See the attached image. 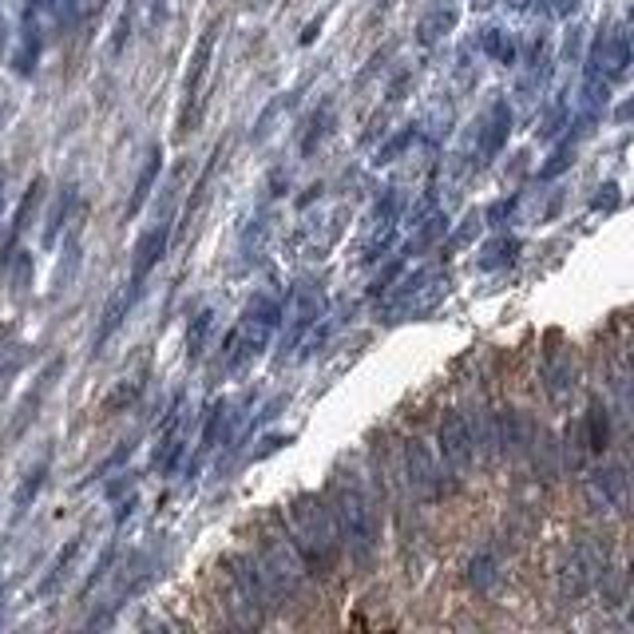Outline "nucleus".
I'll return each mask as SVG.
<instances>
[{
	"label": "nucleus",
	"instance_id": "obj_1",
	"mask_svg": "<svg viewBox=\"0 0 634 634\" xmlns=\"http://www.w3.org/2000/svg\"><path fill=\"white\" fill-rule=\"evenodd\" d=\"M329 520L337 528L341 547L349 551V559L357 567H369L381 543V524H377V508L369 500V492L361 488V480L353 472H337L329 480Z\"/></svg>",
	"mask_w": 634,
	"mask_h": 634
},
{
	"label": "nucleus",
	"instance_id": "obj_2",
	"mask_svg": "<svg viewBox=\"0 0 634 634\" xmlns=\"http://www.w3.org/2000/svg\"><path fill=\"white\" fill-rule=\"evenodd\" d=\"M282 306L286 302H282L278 290H258L246 302L242 317L234 321V329L222 341V369L226 373H242V369H250L262 357V349L270 345V337L282 325Z\"/></svg>",
	"mask_w": 634,
	"mask_h": 634
},
{
	"label": "nucleus",
	"instance_id": "obj_3",
	"mask_svg": "<svg viewBox=\"0 0 634 634\" xmlns=\"http://www.w3.org/2000/svg\"><path fill=\"white\" fill-rule=\"evenodd\" d=\"M290 543L294 551L302 555L306 571L314 575H329L337 567V555H341V539H337V528L329 520V508L325 500H317L314 492L306 496H294L290 504Z\"/></svg>",
	"mask_w": 634,
	"mask_h": 634
},
{
	"label": "nucleus",
	"instance_id": "obj_4",
	"mask_svg": "<svg viewBox=\"0 0 634 634\" xmlns=\"http://www.w3.org/2000/svg\"><path fill=\"white\" fill-rule=\"evenodd\" d=\"M444 294V278L436 270H413V274H401L397 286H389L381 298H385V321H409V317L428 314Z\"/></svg>",
	"mask_w": 634,
	"mask_h": 634
},
{
	"label": "nucleus",
	"instance_id": "obj_5",
	"mask_svg": "<svg viewBox=\"0 0 634 634\" xmlns=\"http://www.w3.org/2000/svg\"><path fill=\"white\" fill-rule=\"evenodd\" d=\"M329 310V298H325V286L317 278H302L294 290H290V302L282 306L286 317V329H282V357L294 353L302 341H310L314 325Z\"/></svg>",
	"mask_w": 634,
	"mask_h": 634
},
{
	"label": "nucleus",
	"instance_id": "obj_6",
	"mask_svg": "<svg viewBox=\"0 0 634 634\" xmlns=\"http://www.w3.org/2000/svg\"><path fill=\"white\" fill-rule=\"evenodd\" d=\"M214 44H218V24H211L195 52H191V64H187V80H183V111H179V139H187L199 119H203V88H207V76H211V60H214Z\"/></svg>",
	"mask_w": 634,
	"mask_h": 634
},
{
	"label": "nucleus",
	"instance_id": "obj_7",
	"mask_svg": "<svg viewBox=\"0 0 634 634\" xmlns=\"http://www.w3.org/2000/svg\"><path fill=\"white\" fill-rule=\"evenodd\" d=\"M254 559H258V571H262V583H266L270 599H294V595H298L306 563H302V555L294 551L290 535H286V539H266L262 555H254Z\"/></svg>",
	"mask_w": 634,
	"mask_h": 634
},
{
	"label": "nucleus",
	"instance_id": "obj_8",
	"mask_svg": "<svg viewBox=\"0 0 634 634\" xmlns=\"http://www.w3.org/2000/svg\"><path fill=\"white\" fill-rule=\"evenodd\" d=\"M436 444H440L444 464H448L456 476L472 472V464H476V432H472V424H468L464 413L448 409V413L440 417V424H436Z\"/></svg>",
	"mask_w": 634,
	"mask_h": 634
},
{
	"label": "nucleus",
	"instance_id": "obj_9",
	"mask_svg": "<svg viewBox=\"0 0 634 634\" xmlns=\"http://www.w3.org/2000/svg\"><path fill=\"white\" fill-rule=\"evenodd\" d=\"M171 230H175V222H171V207H167L159 222H151V226L139 234V242H135V258H131V278H127V286H135L139 294H143V286H147L151 270H155V266L167 258Z\"/></svg>",
	"mask_w": 634,
	"mask_h": 634
},
{
	"label": "nucleus",
	"instance_id": "obj_10",
	"mask_svg": "<svg viewBox=\"0 0 634 634\" xmlns=\"http://www.w3.org/2000/svg\"><path fill=\"white\" fill-rule=\"evenodd\" d=\"M226 575H230V583H234L242 607H250V619L258 623V619L274 607V599H270V591H266V583H262L258 559H254V555H226Z\"/></svg>",
	"mask_w": 634,
	"mask_h": 634
},
{
	"label": "nucleus",
	"instance_id": "obj_11",
	"mask_svg": "<svg viewBox=\"0 0 634 634\" xmlns=\"http://www.w3.org/2000/svg\"><path fill=\"white\" fill-rule=\"evenodd\" d=\"M587 72H599L607 84L627 80V72H631V36H627L623 24L611 28V32H603V36L595 40L591 60H587Z\"/></svg>",
	"mask_w": 634,
	"mask_h": 634
},
{
	"label": "nucleus",
	"instance_id": "obj_12",
	"mask_svg": "<svg viewBox=\"0 0 634 634\" xmlns=\"http://www.w3.org/2000/svg\"><path fill=\"white\" fill-rule=\"evenodd\" d=\"M587 500L599 508V512H615L623 516L627 504H631V480H627V468L623 464H603L587 476Z\"/></svg>",
	"mask_w": 634,
	"mask_h": 634
},
{
	"label": "nucleus",
	"instance_id": "obj_13",
	"mask_svg": "<svg viewBox=\"0 0 634 634\" xmlns=\"http://www.w3.org/2000/svg\"><path fill=\"white\" fill-rule=\"evenodd\" d=\"M183 452H187V417H183V401L175 397L167 421L159 424V444H155L151 468L159 476H175V468L183 464Z\"/></svg>",
	"mask_w": 634,
	"mask_h": 634
},
{
	"label": "nucleus",
	"instance_id": "obj_14",
	"mask_svg": "<svg viewBox=\"0 0 634 634\" xmlns=\"http://www.w3.org/2000/svg\"><path fill=\"white\" fill-rule=\"evenodd\" d=\"M401 460H405V480H409V492H413L417 500H424V504H428V500H440L444 480H440L436 460L428 456V448H424L421 440H405Z\"/></svg>",
	"mask_w": 634,
	"mask_h": 634
},
{
	"label": "nucleus",
	"instance_id": "obj_15",
	"mask_svg": "<svg viewBox=\"0 0 634 634\" xmlns=\"http://www.w3.org/2000/svg\"><path fill=\"white\" fill-rule=\"evenodd\" d=\"M44 52V28H40V12L32 4H24V20H20V36H16V52H12V72L16 76H32Z\"/></svg>",
	"mask_w": 634,
	"mask_h": 634
},
{
	"label": "nucleus",
	"instance_id": "obj_16",
	"mask_svg": "<svg viewBox=\"0 0 634 634\" xmlns=\"http://www.w3.org/2000/svg\"><path fill=\"white\" fill-rule=\"evenodd\" d=\"M508 135H512V107L500 96V100H492L484 123H480V163L496 159L508 147Z\"/></svg>",
	"mask_w": 634,
	"mask_h": 634
},
{
	"label": "nucleus",
	"instance_id": "obj_17",
	"mask_svg": "<svg viewBox=\"0 0 634 634\" xmlns=\"http://www.w3.org/2000/svg\"><path fill=\"white\" fill-rule=\"evenodd\" d=\"M135 298H139V290L135 286H123L111 302L104 306V317H100V329H96V337H92V357H100L104 353V345L119 333V325L127 321V314H131V306H135Z\"/></svg>",
	"mask_w": 634,
	"mask_h": 634
},
{
	"label": "nucleus",
	"instance_id": "obj_18",
	"mask_svg": "<svg viewBox=\"0 0 634 634\" xmlns=\"http://www.w3.org/2000/svg\"><path fill=\"white\" fill-rule=\"evenodd\" d=\"M60 369H64V361L56 357V361H52V365H48V369L36 377V385L28 389V397H24V401H20V409H16V421H12V428H8V436H20L28 424L36 421V409H40V405H44V397L52 393V385H56Z\"/></svg>",
	"mask_w": 634,
	"mask_h": 634
},
{
	"label": "nucleus",
	"instance_id": "obj_19",
	"mask_svg": "<svg viewBox=\"0 0 634 634\" xmlns=\"http://www.w3.org/2000/svg\"><path fill=\"white\" fill-rule=\"evenodd\" d=\"M80 551H84V531H80V535H72V539L56 551V559L48 563V571H44V579H40V587H36V595H40V599H48V595H56V591L64 587V579L72 575V567H76Z\"/></svg>",
	"mask_w": 634,
	"mask_h": 634
},
{
	"label": "nucleus",
	"instance_id": "obj_20",
	"mask_svg": "<svg viewBox=\"0 0 634 634\" xmlns=\"http://www.w3.org/2000/svg\"><path fill=\"white\" fill-rule=\"evenodd\" d=\"M48 472H52V448L24 472V480H20V488H16V496H12V516L20 520V516H28V508L36 504V496L44 492V484H48Z\"/></svg>",
	"mask_w": 634,
	"mask_h": 634
},
{
	"label": "nucleus",
	"instance_id": "obj_21",
	"mask_svg": "<svg viewBox=\"0 0 634 634\" xmlns=\"http://www.w3.org/2000/svg\"><path fill=\"white\" fill-rule=\"evenodd\" d=\"M159 171H163V147L155 143V147L147 151V159H143V171H139V179H135V191H131V199H127V218H139V211L147 207V199L155 195Z\"/></svg>",
	"mask_w": 634,
	"mask_h": 634
},
{
	"label": "nucleus",
	"instance_id": "obj_22",
	"mask_svg": "<svg viewBox=\"0 0 634 634\" xmlns=\"http://www.w3.org/2000/svg\"><path fill=\"white\" fill-rule=\"evenodd\" d=\"M40 199H44V179H32L28 195H24V199H20V207H16L12 230H8V238H4V258H0V266H8V262H12V254H16V242H20V234L28 230V218H32V211L40 207Z\"/></svg>",
	"mask_w": 634,
	"mask_h": 634
},
{
	"label": "nucleus",
	"instance_id": "obj_23",
	"mask_svg": "<svg viewBox=\"0 0 634 634\" xmlns=\"http://www.w3.org/2000/svg\"><path fill=\"white\" fill-rule=\"evenodd\" d=\"M76 203H80V191H76V183H64L60 187V195H56V203H52V211H48V226H44V250H52L56 246V238H60V230L72 222V214H76Z\"/></svg>",
	"mask_w": 634,
	"mask_h": 634
},
{
	"label": "nucleus",
	"instance_id": "obj_24",
	"mask_svg": "<svg viewBox=\"0 0 634 634\" xmlns=\"http://www.w3.org/2000/svg\"><path fill=\"white\" fill-rule=\"evenodd\" d=\"M452 28H456V8H452V4H436L432 12H424L421 24H417V44H421V48H432V44L444 40Z\"/></svg>",
	"mask_w": 634,
	"mask_h": 634
},
{
	"label": "nucleus",
	"instance_id": "obj_25",
	"mask_svg": "<svg viewBox=\"0 0 634 634\" xmlns=\"http://www.w3.org/2000/svg\"><path fill=\"white\" fill-rule=\"evenodd\" d=\"M211 333H214V310L207 306V310H199V314L191 317V325H187V365H199V361H203Z\"/></svg>",
	"mask_w": 634,
	"mask_h": 634
},
{
	"label": "nucleus",
	"instance_id": "obj_26",
	"mask_svg": "<svg viewBox=\"0 0 634 634\" xmlns=\"http://www.w3.org/2000/svg\"><path fill=\"white\" fill-rule=\"evenodd\" d=\"M480 52H484L488 60L504 64V68L516 64V40H512L504 28H484V32H480Z\"/></svg>",
	"mask_w": 634,
	"mask_h": 634
},
{
	"label": "nucleus",
	"instance_id": "obj_27",
	"mask_svg": "<svg viewBox=\"0 0 634 634\" xmlns=\"http://www.w3.org/2000/svg\"><path fill=\"white\" fill-rule=\"evenodd\" d=\"M543 373H547V389H551V397H555V401H559V397H563V393L575 385V381H571V377H575V365H571V357H563V353H555V349L547 353V361H543Z\"/></svg>",
	"mask_w": 634,
	"mask_h": 634
},
{
	"label": "nucleus",
	"instance_id": "obj_28",
	"mask_svg": "<svg viewBox=\"0 0 634 634\" xmlns=\"http://www.w3.org/2000/svg\"><path fill=\"white\" fill-rule=\"evenodd\" d=\"M607 444H611V417H607V405L595 397L591 409H587V448L607 452Z\"/></svg>",
	"mask_w": 634,
	"mask_h": 634
},
{
	"label": "nucleus",
	"instance_id": "obj_29",
	"mask_svg": "<svg viewBox=\"0 0 634 634\" xmlns=\"http://www.w3.org/2000/svg\"><path fill=\"white\" fill-rule=\"evenodd\" d=\"M516 254H520V238H508V234H500V238H492L484 250H480V270H500V266H508V262H516Z\"/></svg>",
	"mask_w": 634,
	"mask_h": 634
},
{
	"label": "nucleus",
	"instance_id": "obj_30",
	"mask_svg": "<svg viewBox=\"0 0 634 634\" xmlns=\"http://www.w3.org/2000/svg\"><path fill=\"white\" fill-rule=\"evenodd\" d=\"M329 127H333V104L325 100V104H321V111H314V115H310V127H306V135H302V155H306V159H310L317 147L325 143Z\"/></svg>",
	"mask_w": 634,
	"mask_h": 634
},
{
	"label": "nucleus",
	"instance_id": "obj_31",
	"mask_svg": "<svg viewBox=\"0 0 634 634\" xmlns=\"http://www.w3.org/2000/svg\"><path fill=\"white\" fill-rule=\"evenodd\" d=\"M143 389H147V373L131 377V385L123 381V385H119V389H115V393H111V397L104 401V413H107V417H119L123 409H131V405L139 401V393H143Z\"/></svg>",
	"mask_w": 634,
	"mask_h": 634
},
{
	"label": "nucleus",
	"instance_id": "obj_32",
	"mask_svg": "<svg viewBox=\"0 0 634 634\" xmlns=\"http://www.w3.org/2000/svg\"><path fill=\"white\" fill-rule=\"evenodd\" d=\"M417 135H421V127H417V123H409L405 131H397L389 143H381V147H377V159H373V163H377V167L397 163V159L405 155V147H413V143H417Z\"/></svg>",
	"mask_w": 634,
	"mask_h": 634
},
{
	"label": "nucleus",
	"instance_id": "obj_33",
	"mask_svg": "<svg viewBox=\"0 0 634 634\" xmlns=\"http://www.w3.org/2000/svg\"><path fill=\"white\" fill-rule=\"evenodd\" d=\"M571 163H575V139H567V143H559V147L551 151V159L539 167V179H559Z\"/></svg>",
	"mask_w": 634,
	"mask_h": 634
},
{
	"label": "nucleus",
	"instance_id": "obj_34",
	"mask_svg": "<svg viewBox=\"0 0 634 634\" xmlns=\"http://www.w3.org/2000/svg\"><path fill=\"white\" fill-rule=\"evenodd\" d=\"M496 575H500V571H496V559H492V555H476V559L468 563V583H472L476 591H488V587L496 583Z\"/></svg>",
	"mask_w": 634,
	"mask_h": 634
},
{
	"label": "nucleus",
	"instance_id": "obj_35",
	"mask_svg": "<svg viewBox=\"0 0 634 634\" xmlns=\"http://www.w3.org/2000/svg\"><path fill=\"white\" fill-rule=\"evenodd\" d=\"M135 12H139V0H131V4H127V12L119 16V24H115V36H111V56H119V52L127 48V40H131V28H135Z\"/></svg>",
	"mask_w": 634,
	"mask_h": 634
},
{
	"label": "nucleus",
	"instance_id": "obj_36",
	"mask_svg": "<svg viewBox=\"0 0 634 634\" xmlns=\"http://www.w3.org/2000/svg\"><path fill=\"white\" fill-rule=\"evenodd\" d=\"M131 452H135V440H123V444H119V448H115V452L107 456V460H104V464H100V468H96V472H92V476H107V472H115V468H123V464L131 460Z\"/></svg>",
	"mask_w": 634,
	"mask_h": 634
},
{
	"label": "nucleus",
	"instance_id": "obj_37",
	"mask_svg": "<svg viewBox=\"0 0 634 634\" xmlns=\"http://www.w3.org/2000/svg\"><path fill=\"white\" fill-rule=\"evenodd\" d=\"M619 203H623L619 183H603V187H599V195L591 199V207H595V211H619Z\"/></svg>",
	"mask_w": 634,
	"mask_h": 634
},
{
	"label": "nucleus",
	"instance_id": "obj_38",
	"mask_svg": "<svg viewBox=\"0 0 634 634\" xmlns=\"http://www.w3.org/2000/svg\"><path fill=\"white\" fill-rule=\"evenodd\" d=\"M401 274H405V262L397 258V262H393L389 270H381V274L373 278V286H369V294H373V298H381V294L389 290V282H393V278H401Z\"/></svg>",
	"mask_w": 634,
	"mask_h": 634
},
{
	"label": "nucleus",
	"instance_id": "obj_39",
	"mask_svg": "<svg viewBox=\"0 0 634 634\" xmlns=\"http://www.w3.org/2000/svg\"><path fill=\"white\" fill-rule=\"evenodd\" d=\"M512 211H516V199H508V203H496V207L488 211V218H492V226H500L504 218H512Z\"/></svg>",
	"mask_w": 634,
	"mask_h": 634
},
{
	"label": "nucleus",
	"instance_id": "obj_40",
	"mask_svg": "<svg viewBox=\"0 0 634 634\" xmlns=\"http://www.w3.org/2000/svg\"><path fill=\"white\" fill-rule=\"evenodd\" d=\"M464 222H468V226H464V230H460V234H456V238H452V246H464V242H468V238H472V230H480V214H468V218H464Z\"/></svg>",
	"mask_w": 634,
	"mask_h": 634
},
{
	"label": "nucleus",
	"instance_id": "obj_41",
	"mask_svg": "<svg viewBox=\"0 0 634 634\" xmlns=\"http://www.w3.org/2000/svg\"><path fill=\"white\" fill-rule=\"evenodd\" d=\"M290 440H294V436H270V440H266V448H262V452H254V460H262V456H270L274 448H282V444H290Z\"/></svg>",
	"mask_w": 634,
	"mask_h": 634
},
{
	"label": "nucleus",
	"instance_id": "obj_42",
	"mask_svg": "<svg viewBox=\"0 0 634 634\" xmlns=\"http://www.w3.org/2000/svg\"><path fill=\"white\" fill-rule=\"evenodd\" d=\"M575 4H579V0H551V12H555V16H571Z\"/></svg>",
	"mask_w": 634,
	"mask_h": 634
},
{
	"label": "nucleus",
	"instance_id": "obj_43",
	"mask_svg": "<svg viewBox=\"0 0 634 634\" xmlns=\"http://www.w3.org/2000/svg\"><path fill=\"white\" fill-rule=\"evenodd\" d=\"M504 4H508L512 12H528V8L535 4V0H504Z\"/></svg>",
	"mask_w": 634,
	"mask_h": 634
},
{
	"label": "nucleus",
	"instance_id": "obj_44",
	"mask_svg": "<svg viewBox=\"0 0 634 634\" xmlns=\"http://www.w3.org/2000/svg\"><path fill=\"white\" fill-rule=\"evenodd\" d=\"M167 16V0H155V24Z\"/></svg>",
	"mask_w": 634,
	"mask_h": 634
},
{
	"label": "nucleus",
	"instance_id": "obj_45",
	"mask_svg": "<svg viewBox=\"0 0 634 634\" xmlns=\"http://www.w3.org/2000/svg\"><path fill=\"white\" fill-rule=\"evenodd\" d=\"M0 222H4V175H0Z\"/></svg>",
	"mask_w": 634,
	"mask_h": 634
},
{
	"label": "nucleus",
	"instance_id": "obj_46",
	"mask_svg": "<svg viewBox=\"0 0 634 634\" xmlns=\"http://www.w3.org/2000/svg\"><path fill=\"white\" fill-rule=\"evenodd\" d=\"M0 353H4V349H0Z\"/></svg>",
	"mask_w": 634,
	"mask_h": 634
}]
</instances>
